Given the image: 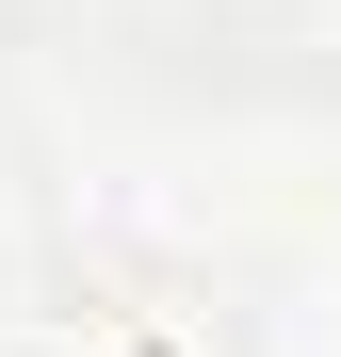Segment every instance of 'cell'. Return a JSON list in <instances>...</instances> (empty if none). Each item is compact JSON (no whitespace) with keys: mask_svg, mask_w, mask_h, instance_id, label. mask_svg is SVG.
Wrapping results in <instances>:
<instances>
[{"mask_svg":"<svg viewBox=\"0 0 341 357\" xmlns=\"http://www.w3.org/2000/svg\"><path fill=\"white\" fill-rule=\"evenodd\" d=\"M0 357H211L179 309H146V292H66V309H17Z\"/></svg>","mask_w":341,"mask_h":357,"instance_id":"1","label":"cell"}]
</instances>
